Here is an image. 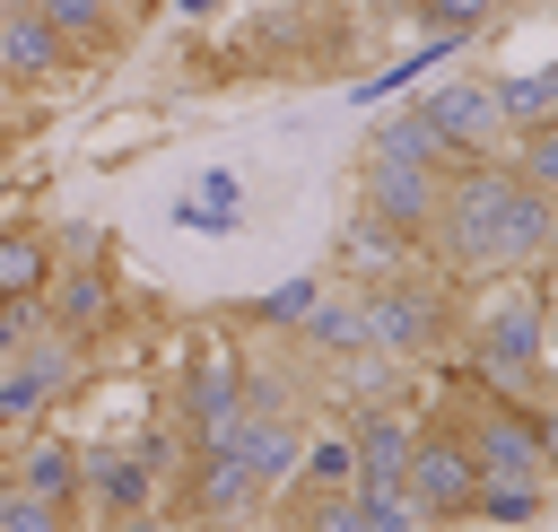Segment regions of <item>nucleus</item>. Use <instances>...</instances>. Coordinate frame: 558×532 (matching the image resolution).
I'll return each instance as SVG.
<instances>
[{"label": "nucleus", "instance_id": "c9c22d12", "mask_svg": "<svg viewBox=\"0 0 558 532\" xmlns=\"http://www.w3.org/2000/svg\"><path fill=\"white\" fill-rule=\"evenodd\" d=\"M218 532H279V523H262V515H244V523H218Z\"/></svg>", "mask_w": 558, "mask_h": 532}, {"label": "nucleus", "instance_id": "f03ea898", "mask_svg": "<svg viewBox=\"0 0 558 532\" xmlns=\"http://www.w3.org/2000/svg\"><path fill=\"white\" fill-rule=\"evenodd\" d=\"M462 340H471V375L488 392L532 401V384L549 375V288H541V270H506L480 297V314L462 323Z\"/></svg>", "mask_w": 558, "mask_h": 532}, {"label": "nucleus", "instance_id": "e433bc0d", "mask_svg": "<svg viewBox=\"0 0 558 532\" xmlns=\"http://www.w3.org/2000/svg\"><path fill=\"white\" fill-rule=\"evenodd\" d=\"M9 87H17V78H9V61H0V105H9Z\"/></svg>", "mask_w": 558, "mask_h": 532}, {"label": "nucleus", "instance_id": "f257e3e1", "mask_svg": "<svg viewBox=\"0 0 558 532\" xmlns=\"http://www.w3.org/2000/svg\"><path fill=\"white\" fill-rule=\"evenodd\" d=\"M427 253L445 270H532L549 253V192H532L506 157L445 166V201H436Z\"/></svg>", "mask_w": 558, "mask_h": 532}, {"label": "nucleus", "instance_id": "39448f33", "mask_svg": "<svg viewBox=\"0 0 558 532\" xmlns=\"http://www.w3.org/2000/svg\"><path fill=\"white\" fill-rule=\"evenodd\" d=\"M357 305H366V349H375V358H436V349L453 340V305H445V288L418 279V270L357 288Z\"/></svg>", "mask_w": 558, "mask_h": 532}, {"label": "nucleus", "instance_id": "f704fd0d", "mask_svg": "<svg viewBox=\"0 0 558 532\" xmlns=\"http://www.w3.org/2000/svg\"><path fill=\"white\" fill-rule=\"evenodd\" d=\"M541 262H549V270H558V201H549V253H541Z\"/></svg>", "mask_w": 558, "mask_h": 532}, {"label": "nucleus", "instance_id": "4be33fe9", "mask_svg": "<svg viewBox=\"0 0 558 532\" xmlns=\"http://www.w3.org/2000/svg\"><path fill=\"white\" fill-rule=\"evenodd\" d=\"M366 157H392V166H436V174L453 166V157H445V140H436V122H427L418 105H401V113H384V122L366 131Z\"/></svg>", "mask_w": 558, "mask_h": 532}, {"label": "nucleus", "instance_id": "a211bd4d", "mask_svg": "<svg viewBox=\"0 0 558 532\" xmlns=\"http://www.w3.org/2000/svg\"><path fill=\"white\" fill-rule=\"evenodd\" d=\"M288 340H305L314 358H340V366H349V358H375V349H366V305H357L349 288H323L314 314H305Z\"/></svg>", "mask_w": 558, "mask_h": 532}, {"label": "nucleus", "instance_id": "7ed1b4c3", "mask_svg": "<svg viewBox=\"0 0 558 532\" xmlns=\"http://www.w3.org/2000/svg\"><path fill=\"white\" fill-rule=\"evenodd\" d=\"M192 445H235V427H244V349L218 331V323H201L192 331V349H183V384H174V410H166Z\"/></svg>", "mask_w": 558, "mask_h": 532}, {"label": "nucleus", "instance_id": "f8f14e48", "mask_svg": "<svg viewBox=\"0 0 558 532\" xmlns=\"http://www.w3.org/2000/svg\"><path fill=\"white\" fill-rule=\"evenodd\" d=\"M35 314H44V331H61V340H105L113 331V314H122V288H113V270L105 262H61L52 270V288L35 297Z\"/></svg>", "mask_w": 558, "mask_h": 532}, {"label": "nucleus", "instance_id": "1a4fd4ad", "mask_svg": "<svg viewBox=\"0 0 558 532\" xmlns=\"http://www.w3.org/2000/svg\"><path fill=\"white\" fill-rule=\"evenodd\" d=\"M148 506H166V480L148 471V454H140L131 436H113V445H78V515L122 523V515H148Z\"/></svg>", "mask_w": 558, "mask_h": 532}, {"label": "nucleus", "instance_id": "ea45409f", "mask_svg": "<svg viewBox=\"0 0 558 532\" xmlns=\"http://www.w3.org/2000/svg\"><path fill=\"white\" fill-rule=\"evenodd\" d=\"M549 410H558V401H549Z\"/></svg>", "mask_w": 558, "mask_h": 532}, {"label": "nucleus", "instance_id": "2f4dec72", "mask_svg": "<svg viewBox=\"0 0 558 532\" xmlns=\"http://www.w3.org/2000/svg\"><path fill=\"white\" fill-rule=\"evenodd\" d=\"M532 427H541V462L558 471V410H549V401H532Z\"/></svg>", "mask_w": 558, "mask_h": 532}, {"label": "nucleus", "instance_id": "f3484780", "mask_svg": "<svg viewBox=\"0 0 558 532\" xmlns=\"http://www.w3.org/2000/svg\"><path fill=\"white\" fill-rule=\"evenodd\" d=\"M61 270L52 227H0V305H35Z\"/></svg>", "mask_w": 558, "mask_h": 532}, {"label": "nucleus", "instance_id": "5701e85b", "mask_svg": "<svg viewBox=\"0 0 558 532\" xmlns=\"http://www.w3.org/2000/svg\"><path fill=\"white\" fill-rule=\"evenodd\" d=\"M314 297H323V279H288V288L244 297V305H235V323H244V331H279V340H288V331L314 314Z\"/></svg>", "mask_w": 558, "mask_h": 532}, {"label": "nucleus", "instance_id": "c756f323", "mask_svg": "<svg viewBox=\"0 0 558 532\" xmlns=\"http://www.w3.org/2000/svg\"><path fill=\"white\" fill-rule=\"evenodd\" d=\"M96 532H192L183 515H166V506H148V515H122V523H96Z\"/></svg>", "mask_w": 558, "mask_h": 532}, {"label": "nucleus", "instance_id": "423d86ee", "mask_svg": "<svg viewBox=\"0 0 558 532\" xmlns=\"http://www.w3.org/2000/svg\"><path fill=\"white\" fill-rule=\"evenodd\" d=\"M166 497H174L166 515H183L192 532H218V523H244V515H262V497H270V488L244 471V454H235V445H192Z\"/></svg>", "mask_w": 558, "mask_h": 532}, {"label": "nucleus", "instance_id": "ddd939ff", "mask_svg": "<svg viewBox=\"0 0 558 532\" xmlns=\"http://www.w3.org/2000/svg\"><path fill=\"white\" fill-rule=\"evenodd\" d=\"M418 113L436 122V140H445L453 166H471V157H506V122H497L488 78H445L436 96H418Z\"/></svg>", "mask_w": 558, "mask_h": 532}, {"label": "nucleus", "instance_id": "4468645a", "mask_svg": "<svg viewBox=\"0 0 558 532\" xmlns=\"http://www.w3.org/2000/svg\"><path fill=\"white\" fill-rule=\"evenodd\" d=\"M0 471H9V488H26V497H44V506H78V436L70 427H26V436H9V454H0Z\"/></svg>", "mask_w": 558, "mask_h": 532}, {"label": "nucleus", "instance_id": "7c9ffc66", "mask_svg": "<svg viewBox=\"0 0 558 532\" xmlns=\"http://www.w3.org/2000/svg\"><path fill=\"white\" fill-rule=\"evenodd\" d=\"M26 323H35V305H0V358L26 340Z\"/></svg>", "mask_w": 558, "mask_h": 532}, {"label": "nucleus", "instance_id": "9d476101", "mask_svg": "<svg viewBox=\"0 0 558 532\" xmlns=\"http://www.w3.org/2000/svg\"><path fill=\"white\" fill-rule=\"evenodd\" d=\"M340 427H349V454H357V488H401V471H410V445H418V410L410 401H392V392H375V401H349L340 410Z\"/></svg>", "mask_w": 558, "mask_h": 532}, {"label": "nucleus", "instance_id": "473e14b6", "mask_svg": "<svg viewBox=\"0 0 558 532\" xmlns=\"http://www.w3.org/2000/svg\"><path fill=\"white\" fill-rule=\"evenodd\" d=\"M166 9H174V17H218L227 0H166Z\"/></svg>", "mask_w": 558, "mask_h": 532}, {"label": "nucleus", "instance_id": "412c9836", "mask_svg": "<svg viewBox=\"0 0 558 532\" xmlns=\"http://www.w3.org/2000/svg\"><path fill=\"white\" fill-rule=\"evenodd\" d=\"M174 227H192V235H235V227H244V183H235L227 166L192 174V192L174 201Z\"/></svg>", "mask_w": 558, "mask_h": 532}, {"label": "nucleus", "instance_id": "0eeeda50", "mask_svg": "<svg viewBox=\"0 0 558 532\" xmlns=\"http://www.w3.org/2000/svg\"><path fill=\"white\" fill-rule=\"evenodd\" d=\"M401 497L418 506V523H471L480 471H471V454H462V436H453L445 419H427V427H418L410 471H401Z\"/></svg>", "mask_w": 558, "mask_h": 532}, {"label": "nucleus", "instance_id": "6e6552de", "mask_svg": "<svg viewBox=\"0 0 558 532\" xmlns=\"http://www.w3.org/2000/svg\"><path fill=\"white\" fill-rule=\"evenodd\" d=\"M70 375H78V340H61V331L17 340V349L0 358V436L44 427V410L61 401V384H70Z\"/></svg>", "mask_w": 558, "mask_h": 532}, {"label": "nucleus", "instance_id": "cd10ccee", "mask_svg": "<svg viewBox=\"0 0 558 532\" xmlns=\"http://www.w3.org/2000/svg\"><path fill=\"white\" fill-rule=\"evenodd\" d=\"M0 532H78V506H44V497L9 488V471H0Z\"/></svg>", "mask_w": 558, "mask_h": 532}, {"label": "nucleus", "instance_id": "a878e982", "mask_svg": "<svg viewBox=\"0 0 558 532\" xmlns=\"http://www.w3.org/2000/svg\"><path fill=\"white\" fill-rule=\"evenodd\" d=\"M506 166H514L532 192H549V201H558V122H541V131H514V140H506Z\"/></svg>", "mask_w": 558, "mask_h": 532}, {"label": "nucleus", "instance_id": "6ab92c4d", "mask_svg": "<svg viewBox=\"0 0 558 532\" xmlns=\"http://www.w3.org/2000/svg\"><path fill=\"white\" fill-rule=\"evenodd\" d=\"M26 9L87 61V52H113V44H122V9H131V0H26Z\"/></svg>", "mask_w": 558, "mask_h": 532}, {"label": "nucleus", "instance_id": "4c0bfd02", "mask_svg": "<svg viewBox=\"0 0 558 532\" xmlns=\"http://www.w3.org/2000/svg\"><path fill=\"white\" fill-rule=\"evenodd\" d=\"M9 9H26V0H0V17H9Z\"/></svg>", "mask_w": 558, "mask_h": 532}, {"label": "nucleus", "instance_id": "c85d7f7f", "mask_svg": "<svg viewBox=\"0 0 558 532\" xmlns=\"http://www.w3.org/2000/svg\"><path fill=\"white\" fill-rule=\"evenodd\" d=\"M488 9L497 0H410V26L418 35H471V26H488Z\"/></svg>", "mask_w": 558, "mask_h": 532}, {"label": "nucleus", "instance_id": "bb28decb", "mask_svg": "<svg viewBox=\"0 0 558 532\" xmlns=\"http://www.w3.org/2000/svg\"><path fill=\"white\" fill-rule=\"evenodd\" d=\"M488 96H497V122H506V140H514V131H541V122H558V113H549V96H541V78H497V70H488Z\"/></svg>", "mask_w": 558, "mask_h": 532}, {"label": "nucleus", "instance_id": "2eb2a0df", "mask_svg": "<svg viewBox=\"0 0 558 532\" xmlns=\"http://www.w3.org/2000/svg\"><path fill=\"white\" fill-rule=\"evenodd\" d=\"M235 454H244V471L279 497L288 480H296V462H305V410H270V419H244L235 427Z\"/></svg>", "mask_w": 558, "mask_h": 532}, {"label": "nucleus", "instance_id": "aec40b11", "mask_svg": "<svg viewBox=\"0 0 558 532\" xmlns=\"http://www.w3.org/2000/svg\"><path fill=\"white\" fill-rule=\"evenodd\" d=\"M410 235H392V227H375L366 209H349V227H340V270H357V288H375V279H401L410 270Z\"/></svg>", "mask_w": 558, "mask_h": 532}, {"label": "nucleus", "instance_id": "72a5a7b5", "mask_svg": "<svg viewBox=\"0 0 558 532\" xmlns=\"http://www.w3.org/2000/svg\"><path fill=\"white\" fill-rule=\"evenodd\" d=\"M532 78H541V96H549V113H558V61H541Z\"/></svg>", "mask_w": 558, "mask_h": 532}, {"label": "nucleus", "instance_id": "9b49d317", "mask_svg": "<svg viewBox=\"0 0 558 532\" xmlns=\"http://www.w3.org/2000/svg\"><path fill=\"white\" fill-rule=\"evenodd\" d=\"M436 201H445V174H436V166H392V157H366V166H357V209H366L375 227L410 235V244H427Z\"/></svg>", "mask_w": 558, "mask_h": 532}, {"label": "nucleus", "instance_id": "b1692460", "mask_svg": "<svg viewBox=\"0 0 558 532\" xmlns=\"http://www.w3.org/2000/svg\"><path fill=\"white\" fill-rule=\"evenodd\" d=\"M288 488H357L349 427H323V436H305V462H296V480H288Z\"/></svg>", "mask_w": 558, "mask_h": 532}, {"label": "nucleus", "instance_id": "dca6fc26", "mask_svg": "<svg viewBox=\"0 0 558 532\" xmlns=\"http://www.w3.org/2000/svg\"><path fill=\"white\" fill-rule=\"evenodd\" d=\"M0 61H9V78H17V87H52V78H70V70H78V52H70L35 9H9V17H0Z\"/></svg>", "mask_w": 558, "mask_h": 532}, {"label": "nucleus", "instance_id": "393cba45", "mask_svg": "<svg viewBox=\"0 0 558 532\" xmlns=\"http://www.w3.org/2000/svg\"><path fill=\"white\" fill-rule=\"evenodd\" d=\"M541 506H549V488L480 480V497H471V523H488V532H523V523H541Z\"/></svg>", "mask_w": 558, "mask_h": 532}, {"label": "nucleus", "instance_id": "58836bf2", "mask_svg": "<svg viewBox=\"0 0 558 532\" xmlns=\"http://www.w3.org/2000/svg\"><path fill=\"white\" fill-rule=\"evenodd\" d=\"M279 532H288V523H279Z\"/></svg>", "mask_w": 558, "mask_h": 532}, {"label": "nucleus", "instance_id": "20e7f679", "mask_svg": "<svg viewBox=\"0 0 558 532\" xmlns=\"http://www.w3.org/2000/svg\"><path fill=\"white\" fill-rule=\"evenodd\" d=\"M453 436H462V454H471V471L480 480H514V488H549V462H541V427H532V401H514V392H471V410L462 419H445Z\"/></svg>", "mask_w": 558, "mask_h": 532}]
</instances>
